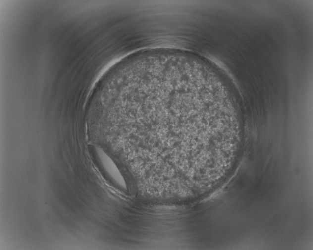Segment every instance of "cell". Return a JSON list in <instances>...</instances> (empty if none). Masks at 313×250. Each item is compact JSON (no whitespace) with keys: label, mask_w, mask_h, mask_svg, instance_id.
<instances>
[{"label":"cell","mask_w":313,"mask_h":250,"mask_svg":"<svg viewBox=\"0 0 313 250\" xmlns=\"http://www.w3.org/2000/svg\"><path fill=\"white\" fill-rule=\"evenodd\" d=\"M91 153L97 167L104 177L117 189L122 191H126V181L112 159L98 146H92Z\"/></svg>","instance_id":"1"}]
</instances>
